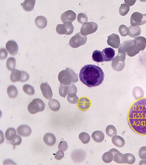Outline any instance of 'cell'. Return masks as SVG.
<instances>
[{
	"label": "cell",
	"mask_w": 146,
	"mask_h": 165,
	"mask_svg": "<svg viewBox=\"0 0 146 165\" xmlns=\"http://www.w3.org/2000/svg\"><path fill=\"white\" fill-rule=\"evenodd\" d=\"M35 22L37 28L41 29L45 28L47 23L46 18L42 16L37 17L35 19Z\"/></svg>",
	"instance_id": "20"
},
{
	"label": "cell",
	"mask_w": 146,
	"mask_h": 165,
	"mask_svg": "<svg viewBox=\"0 0 146 165\" xmlns=\"http://www.w3.org/2000/svg\"><path fill=\"white\" fill-rule=\"evenodd\" d=\"M130 24L132 26L141 25L146 23V14H143L138 12L133 13L130 17Z\"/></svg>",
	"instance_id": "9"
},
{
	"label": "cell",
	"mask_w": 146,
	"mask_h": 165,
	"mask_svg": "<svg viewBox=\"0 0 146 165\" xmlns=\"http://www.w3.org/2000/svg\"><path fill=\"white\" fill-rule=\"evenodd\" d=\"M87 40L86 36L83 35L80 32H78L70 38L69 44L71 47L76 48L85 44Z\"/></svg>",
	"instance_id": "7"
},
{
	"label": "cell",
	"mask_w": 146,
	"mask_h": 165,
	"mask_svg": "<svg viewBox=\"0 0 146 165\" xmlns=\"http://www.w3.org/2000/svg\"><path fill=\"white\" fill-rule=\"evenodd\" d=\"M135 46L137 50L139 51L145 49L146 46V39L144 37L140 36L135 38Z\"/></svg>",
	"instance_id": "16"
},
{
	"label": "cell",
	"mask_w": 146,
	"mask_h": 165,
	"mask_svg": "<svg viewBox=\"0 0 146 165\" xmlns=\"http://www.w3.org/2000/svg\"><path fill=\"white\" fill-rule=\"evenodd\" d=\"M105 130L106 134L110 137L111 138L117 135V129L113 125H110L107 126Z\"/></svg>",
	"instance_id": "32"
},
{
	"label": "cell",
	"mask_w": 146,
	"mask_h": 165,
	"mask_svg": "<svg viewBox=\"0 0 146 165\" xmlns=\"http://www.w3.org/2000/svg\"><path fill=\"white\" fill-rule=\"evenodd\" d=\"M129 36L135 38L139 35L141 33V30L140 27L138 26H130L128 27Z\"/></svg>",
	"instance_id": "23"
},
{
	"label": "cell",
	"mask_w": 146,
	"mask_h": 165,
	"mask_svg": "<svg viewBox=\"0 0 146 165\" xmlns=\"http://www.w3.org/2000/svg\"><path fill=\"white\" fill-rule=\"evenodd\" d=\"M5 48L11 55H15L18 51V47L17 44L13 40H9L6 43Z\"/></svg>",
	"instance_id": "13"
},
{
	"label": "cell",
	"mask_w": 146,
	"mask_h": 165,
	"mask_svg": "<svg viewBox=\"0 0 146 165\" xmlns=\"http://www.w3.org/2000/svg\"><path fill=\"white\" fill-rule=\"evenodd\" d=\"M76 14L72 10H68L62 13L61 16V19L63 23L66 21L72 22L76 18Z\"/></svg>",
	"instance_id": "15"
},
{
	"label": "cell",
	"mask_w": 146,
	"mask_h": 165,
	"mask_svg": "<svg viewBox=\"0 0 146 165\" xmlns=\"http://www.w3.org/2000/svg\"><path fill=\"white\" fill-rule=\"evenodd\" d=\"M43 140L46 144L49 146H52L55 143L56 138L54 135L53 134L47 133L44 135Z\"/></svg>",
	"instance_id": "19"
},
{
	"label": "cell",
	"mask_w": 146,
	"mask_h": 165,
	"mask_svg": "<svg viewBox=\"0 0 146 165\" xmlns=\"http://www.w3.org/2000/svg\"><path fill=\"white\" fill-rule=\"evenodd\" d=\"M16 65L15 59L13 57H9L7 60L6 66L8 70L11 71L15 69Z\"/></svg>",
	"instance_id": "34"
},
{
	"label": "cell",
	"mask_w": 146,
	"mask_h": 165,
	"mask_svg": "<svg viewBox=\"0 0 146 165\" xmlns=\"http://www.w3.org/2000/svg\"><path fill=\"white\" fill-rule=\"evenodd\" d=\"M109 151L111 152L113 155L115 153L119 152L118 150L115 148H111Z\"/></svg>",
	"instance_id": "50"
},
{
	"label": "cell",
	"mask_w": 146,
	"mask_h": 165,
	"mask_svg": "<svg viewBox=\"0 0 146 165\" xmlns=\"http://www.w3.org/2000/svg\"><path fill=\"white\" fill-rule=\"evenodd\" d=\"M21 78L19 82H24L27 81L29 78V75L26 72L21 71Z\"/></svg>",
	"instance_id": "45"
},
{
	"label": "cell",
	"mask_w": 146,
	"mask_h": 165,
	"mask_svg": "<svg viewBox=\"0 0 146 165\" xmlns=\"http://www.w3.org/2000/svg\"><path fill=\"white\" fill-rule=\"evenodd\" d=\"M91 102L90 99L86 97L80 98L77 103V106L79 109L83 111L88 110L90 107Z\"/></svg>",
	"instance_id": "11"
},
{
	"label": "cell",
	"mask_w": 146,
	"mask_h": 165,
	"mask_svg": "<svg viewBox=\"0 0 146 165\" xmlns=\"http://www.w3.org/2000/svg\"><path fill=\"white\" fill-rule=\"evenodd\" d=\"M67 99L68 102L69 103L73 104L77 103L79 100V98L77 96L72 98L69 97L67 96Z\"/></svg>",
	"instance_id": "49"
},
{
	"label": "cell",
	"mask_w": 146,
	"mask_h": 165,
	"mask_svg": "<svg viewBox=\"0 0 146 165\" xmlns=\"http://www.w3.org/2000/svg\"><path fill=\"white\" fill-rule=\"evenodd\" d=\"M138 155L141 159H146V146H143L139 149Z\"/></svg>",
	"instance_id": "44"
},
{
	"label": "cell",
	"mask_w": 146,
	"mask_h": 165,
	"mask_svg": "<svg viewBox=\"0 0 146 165\" xmlns=\"http://www.w3.org/2000/svg\"><path fill=\"white\" fill-rule=\"evenodd\" d=\"M139 165H146V159H142L139 162Z\"/></svg>",
	"instance_id": "51"
},
{
	"label": "cell",
	"mask_w": 146,
	"mask_h": 165,
	"mask_svg": "<svg viewBox=\"0 0 146 165\" xmlns=\"http://www.w3.org/2000/svg\"><path fill=\"white\" fill-rule=\"evenodd\" d=\"M111 142L114 145L118 148L123 147L125 143L124 138L118 135H116L113 137L111 139Z\"/></svg>",
	"instance_id": "21"
},
{
	"label": "cell",
	"mask_w": 146,
	"mask_h": 165,
	"mask_svg": "<svg viewBox=\"0 0 146 165\" xmlns=\"http://www.w3.org/2000/svg\"><path fill=\"white\" fill-rule=\"evenodd\" d=\"M98 29L97 24L95 22L90 21L83 24L81 28L80 31L82 34L86 36L95 32Z\"/></svg>",
	"instance_id": "10"
},
{
	"label": "cell",
	"mask_w": 146,
	"mask_h": 165,
	"mask_svg": "<svg viewBox=\"0 0 146 165\" xmlns=\"http://www.w3.org/2000/svg\"><path fill=\"white\" fill-rule=\"evenodd\" d=\"M64 156V153L61 150H59L57 151L54 156V158L57 160H59L62 159Z\"/></svg>",
	"instance_id": "47"
},
{
	"label": "cell",
	"mask_w": 146,
	"mask_h": 165,
	"mask_svg": "<svg viewBox=\"0 0 146 165\" xmlns=\"http://www.w3.org/2000/svg\"><path fill=\"white\" fill-rule=\"evenodd\" d=\"M104 133L99 130L94 131L91 135V137L93 140L98 143L102 142L104 140Z\"/></svg>",
	"instance_id": "25"
},
{
	"label": "cell",
	"mask_w": 146,
	"mask_h": 165,
	"mask_svg": "<svg viewBox=\"0 0 146 165\" xmlns=\"http://www.w3.org/2000/svg\"><path fill=\"white\" fill-rule=\"evenodd\" d=\"M35 3V0H25L22 3L21 5L24 10L29 11L33 9Z\"/></svg>",
	"instance_id": "24"
},
{
	"label": "cell",
	"mask_w": 146,
	"mask_h": 165,
	"mask_svg": "<svg viewBox=\"0 0 146 165\" xmlns=\"http://www.w3.org/2000/svg\"><path fill=\"white\" fill-rule=\"evenodd\" d=\"M118 50L119 53H127L130 57L134 56L139 52L135 48L133 40H127L124 41L121 45Z\"/></svg>",
	"instance_id": "4"
},
{
	"label": "cell",
	"mask_w": 146,
	"mask_h": 165,
	"mask_svg": "<svg viewBox=\"0 0 146 165\" xmlns=\"http://www.w3.org/2000/svg\"><path fill=\"white\" fill-rule=\"evenodd\" d=\"M123 158L125 163L129 164H133L135 161V156L131 153H127L123 154Z\"/></svg>",
	"instance_id": "31"
},
{
	"label": "cell",
	"mask_w": 146,
	"mask_h": 165,
	"mask_svg": "<svg viewBox=\"0 0 146 165\" xmlns=\"http://www.w3.org/2000/svg\"><path fill=\"white\" fill-rule=\"evenodd\" d=\"M68 148L67 142L65 141H62L58 144V150H61L63 151H66Z\"/></svg>",
	"instance_id": "46"
},
{
	"label": "cell",
	"mask_w": 146,
	"mask_h": 165,
	"mask_svg": "<svg viewBox=\"0 0 146 165\" xmlns=\"http://www.w3.org/2000/svg\"><path fill=\"white\" fill-rule=\"evenodd\" d=\"M132 95L136 100H138L143 97L144 92L141 87L136 86L133 89Z\"/></svg>",
	"instance_id": "22"
},
{
	"label": "cell",
	"mask_w": 146,
	"mask_h": 165,
	"mask_svg": "<svg viewBox=\"0 0 146 165\" xmlns=\"http://www.w3.org/2000/svg\"><path fill=\"white\" fill-rule=\"evenodd\" d=\"M48 105L49 108L54 112L58 111L60 108L59 102L57 100L54 99H51L49 100Z\"/></svg>",
	"instance_id": "27"
},
{
	"label": "cell",
	"mask_w": 146,
	"mask_h": 165,
	"mask_svg": "<svg viewBox=\"0 0 146 165\" xmlns=\"http://www.w3.org/2000/svg\"><path fill=\"white\" fill-rule=\"evenodd\" d=\"M130 7L125 4H122L119 9V12L120 15L124 16L126 15L129 10Z\"/></svg>",
	"instance_id": "39"
},
{
	"label": "cell",
	"mask_w": 146,
	"mask_h": 165,
	"mask_svg": "<svg viewBox=\"0 0 146 165\" xmlns=\"http://www.w3.org/2000/svg\"><path fill=\"white\" fill-rule=\"evenodd\" d=\"M17 133L23 137L29 136L32 132L31 128L26 125H22L19 126L17 129Z\"/></svg>",
	"instance_id": "18"
},
{
	"label": "cell",
	"mask_w": 146,
	"mask_h": 165,
	"mask_svg": "<svg viewBox=\"0 0 146 165\" xmlns=\"http://www.w3.org/2000/svg\"><path fill=\"white\" fill-rule=\"evenodd\" d=\"M74 28L71 22L66 21L63 24H57L56 28V32L59 34L70 35L74 31Z\"/></svg>",
	"instance_id": "8"
},
{
	"label": "cell",
	"mask_w": 146,
	"mask_h": 165,
	"mask_svg": "<svg viewBox=\"0 0 146 165\" xmlns=\"http://www.w3.org/2000/svg\"><path fill=\"white\" fill-rule=\"evenodd\" d=\"M22 89L23 92L28 95L31 96L35 93V91L34 88L29 84L24 85L22 87Z\"/></svg>",
	"instance_id": "38"
},
{
	"label": "cell",
	"mask_w": 146,
	"mask_h": 165,
	"mask_svg": "<svg viewBox=\"0 0 146 165\" xmlns=\"http://www.w3.org/2000/svg\"><path fill=\"white\" fill-rule=\"evenodd\" d=\"M61 71L59 73L58 78L61 84L69 85L71 82H76L78 80L77 75L72 69L68 68Z\"/></svg>",
	"instance_id": "3"
},
{
	"label": "cell",
	"mask_w": 146,
	"mask_h": 165,
	"mask_svg": "<svg viewBox=\"0 0 146 165\" xmlns=\"http://www.w3.org/2000/svg\"><path fill=\"white\" fill-rule=\"evenodd\" d=\"M104 74L99 66L92 64H87L80 69L79 77L80 81L89 87L98 86L103 81Z\"/></svg>",
	"instance_id": "2"
},
{
	"label": "cell",
	"mask_w": 146,
	"mask_h": 165,
	"mask_svg": "<svg viewBox=\"0 0 146 165\" xmlns=\"http://www.w3.org/2000/svg\"><path fill=\"white\" fill-rule=\"evenodd\" d=\"M107 42L108 45L113 48H118L120 44V38L119 35L117 34H112L108 36Z\"/></svg>",
	"instance_id": "12"
},
{
	"label": "cell",
	"mask_w": 146,
	"mask_h": 165,
	"mask_svg": "<svg viewBox=\"0 0 146 165\" xmlns=\"http://www.w3.org/2000/svg\"><path fill=\"white\" fill-rule=\"evenodd\" d=\"M22 141L21 138L19 135H16L12 140L10 141V144L13 146H16L21 144Z\"/></svg>",
	"instance_id": "43"
},
{
	"label": "cell",
	"mask_w": 146,
	"mask_h": 165,
	"mask_svg": "<svg viewBox=\"0 0 146 165\" xmlns=\"http://www.w3.org/2000/svg\"><path fill=\"white\" fill-rule=\"evenodd\" d=\"M77 19L79 23L83 24L87 21L88 18L86 14L81 13L78 15Z\"/></svg>",
	"instance_id": "40"
},
{
	"label": "cell",
	"mask_w": 146,
	"mask_h": 165,
	"mask_svg": "<svg viewBox=\"0 0 146 165\" xmlns=\"http://www.w3.org/2000/svg\"><path fill=\"white\" fill-rule=\"evenodd\" d=\"M40 88L44 97L47 99H51L52 93L50 86L47 83H43L40 85Z\"/></svg>",
	"instance_id": "14"
},
{
	"label": "cell",
	"mask_w": 146,
	"mask_h": 165,
	"mask_svg": "<svg viewBox=\"0 0 146 165\" xmlns=\"http://www.w3.org/2000/svg\"><path fill=\"white\" fill-rule=\"evenodd\" d=\"M92 60L97 62H104V57L102 52L96 50L93 51L92 56Z\"/></svg>",
	"instance_id": "26"
},
{
	"label": "cell",
	"mask_w": 146,
	"mask_h": 165,
	"mask_svg": "<svg viewBox=\"0 0 146 165\" xmlns=\"http://www.w3.org/2000/svg\"><path fill=\"white\" fill-rule=\"evenodd\" d=\"M44 108L45 105L44 102L38 98L33 99L27 106L28 111L32 114L42 112L44 110Z\"/></svg>",
	"instance_id": "5"
},
{
	"label": "cell",
	"mask_w": 146,
	"mask_h": 165,
	"mask_svg": "<svg viewBox=\"0 0 146 165\" xmlns=\"http://www.w3.org/2000/svg\"><path fill=\"white\" fill-rule=\"evenodd\" d=\"M16 134V131L13 128H10L7 129L5 133V138L8 141H11L15 137Z\"/></svg>",
	"instance_id": "30"
},
{
	"label": "cell",
	"mask_w": 146,
	"mask_h": 165,
	"mask_svg": "<svg viewBox=\"0 0 146 165\" xmlns=\"http://www.w3.org/2000/svg\"><path fill=\"white\" fill-rule=\"evenodd\" d=\"M78 138L81 142L83 144H88L90 141V135L86 132H82L80 133Z\"/></svg>",
	"instance_id": "36"
},
{
	"label": "cell",
	"mask_w": 146,
	"mask_h": 165,
	"mask_svg": "<svg viewBox=\"0 0 146 165\" xmlns=\"http://www.w3.org/2000/svg\"><path fill=\"white\" fill-rule=\"evenodd\" d=\"M125 53H119L112 60L111 66L113 69L117 71H121L125 67Z\"/></svg>",
	"instance_id": "6"
},
{
	"label": "cell",
	"mask_w": 146,
	"mask_h": 165,
	"mask_svg": "<svg viewBox=\"0 0 146 165\" xmlns=\"http://www.w3.org/2000/svg\"><path fill=\"white\" fill-rule=\"evenodd\" d=\"M102 159L103 161L106 163L111 162L113 160V155L109 151L104 153L102 156Z\"/></svg>",
	"instance_id": "35"
},
{
	"label": "cell",
	"mask_w": 146,
	"mask_h": 165,
	"mask_svg": "<svg viewBox=\"0 0 146 165\" xmlns=\"http://www.w3.org/2000/svg\"><path fill=\"white\" fill-rule=\"evenodd\" d=\"M21 71L16 69L12 71L11 73L10 76L11 81L13 83L19 81L21 78Z\"/></svg>",
	"instance_id": "28"
},
{
	"label": "cell",
	"mask_w": 146,
	"mask_h": 165,
	"mask_svg": "<svg viewBox=\"0 0 146 165\" xmlns=\"http://www.w3.org/2000/svg\"><path fill=\"white\" fill-rule=\"evenodd\" d=\"M123 155V154L121 153L120 152L115 153L113 155V161L118 164H125Z\"/></svg>",
	"instance_id": "37"
},
{
	"label": "cell",
	"mask_w": 146,
	"mask_h": 165,
	"mask_svg": "<svg viewBox=\"0 0 146 165\" xmlns=\"http://www.w3.org/2000/svg\"><path fill=\"white\" fill-rule=\"evenodd\" d=\"M7 93L9 98L13 99L17 97L18 91L15 86L11 85L8 86L7 89Z\"/></svg>",
	"instance_id": "29"
},
{
	"label": "cell",
	"mask_w": 146,
	"mask_h": 165,
	"mask_svg": "<svg viewBox=\"0 0 146 165\" xmlns=\"http://www.w3.org/2000/svg\"><path fill=\"white\" fill-rule=\"evenodd\" d=\"M128 120L131 128L136 132L146 135V97L135 102L129 110Z\"/></svg>",
	"instance_id": "1"
},
{
	"label": "cell",
	"mask_w": 146,
	"mask_h": 165,
	"mask_svg": "<svg viewBox=\"0 0 146 165\" xmlns=\"http://www.w3.org/2000/svg\"><path fill=\"white\" fill-rule=\"evenodd\" d=\"M68 86L60 84L59 89V93L60 95L62 97H65L68 91Z\"/></svg>",
	"instance_id": "42"
},
{
	"label": "cell",
	"mask_w": 146,
	"mask_h": 165,
	"mask_svg": "<svg viewBox=\"0 0 146 165\" xmlns=\"http://www.w3.org/2000/svg\"><path fill=\"white\" fill-rule=\"evenodd\" d=\"M118 31L120 35L125 36L128 35L129 30L128 28L124 25H121L119 26Z\"/></svg>",
	"instance_id": "41"
},
{
	"label": "cell",
	"mask_w": 146,
	"mask_h": 165,
	"mask_svg": "<svg viewBox=\"0 0 146 165\" xmlns=\"http://www.w3.org/2000/svg\"><path fill=\"white\" fill-rule=\"evenodd\" d=\"M77 92V88L73 83H71L68 86L67 93L68 97L70 98L76 97L77 96L76 95Z\"/></svg>",
	"instance_id": "33"
},
{
	"label": "cell",
	"mask_w": 146,
	"mask_h": 165,
	"mask_svg": "<svg viewBox=\"0 0 146 165\" xmlns=\"http://www.w3.org/2000/svg\"><path fill=\"white\" fill-rule=\"evenodd\" d=\"M102 52L104 61H111L113 59L115 54V50L110 47L105 48Z\"/></svg>",
	"instance_id": "17"
},
{
	"label": "cell",
	"mask_w": 146,
	"mask_h": 165,
	"mask_svg": "<svg viewBox=\"0 0 146 165\" xmlns=\"http://www.w3.org/2000/svg\"><path fill=\"white\" fill-rule=\"evenodd\" d=\"M8 55L7 52L4 48H1L0 49V59L3 60L5 59Z\"/></svg>",
	"instance_id": "48"
}]
</instances>
